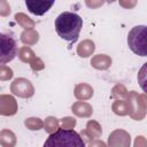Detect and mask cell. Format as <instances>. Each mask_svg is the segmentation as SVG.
I'll return each instance as SVG.
<instances>
[{
	"label": "cell",
	"instance_id": "cell-1",
	"mask_svg": "<svg viewBox=\"0 0 147 147\" xmlns=\"http://www.w3.org/2000/svg\"><path fill=\"white\" fill-rule=\"evenodd\" d=\"M54 26L61 39L76 42L83 28V18L76 13L63 11L55 18Z\"/></svg>",
	"mask_w": 147,
	"mask_h": 147
},
{
	"label": "cell",
	"instance_id": "cell-2",
	"mask_svg": "<svg viewBox=\"0 0 147 147\" xmlns=\"http://www.w3.org/2000/svg\"><path fill=\"white\" fill-rule=\"evenodd\" d=\"M44 146L45 147H55V146L84 147L85 142L75 130L60 127L55 132L48 136V138L44 142Z\"/></svg>",
	"mask_w": 147,
	"mask_h": 147
},
{
	"label": "cell",
	"instance_id": "cell-3",
	"mask_svg": "<svg viewBox=\"0 0 147 147\" xmlns=\"http://www.w3.org/2000/svg\"><path fill=\"white\" fill-rule=\"evenodd\" d=\"M129 48L137 55H147V42H146V25L133 26L127 34Z\"/></svg>",
	"mask_w": 147,
	"mask_h": 147
},
{
	"label": "cell",
	"instance_id": "cell-4",
	"mask_svg": "<svg viewBox=\"0 0 147 147\" xmlns=\"http://www.w3.org/2000/svg\"><path fill=\"white\" fill-rule=\"evenodd\" d=\"M17 54V42L15 38L5 32H0V64L8 63Z\"/></svg>",
	"mask_w": 147,
	"mask_h": 147
},
{
	"label": "cell",
	"instance_id": "cell-5",
	"mask_svg": "<svg viewBox=\"0 0 147 147\" xmlns=\"http://www.w3.org/2000/svg\"><path fill=\"white\" fill-rule=\"evenodd\" d=\"M54 2L55 0H24L28 10L36 16L45 15L53 7Z\"/></svg>",
	"mask_w": 147,
	"mask_h": 147
}]
</instances>
